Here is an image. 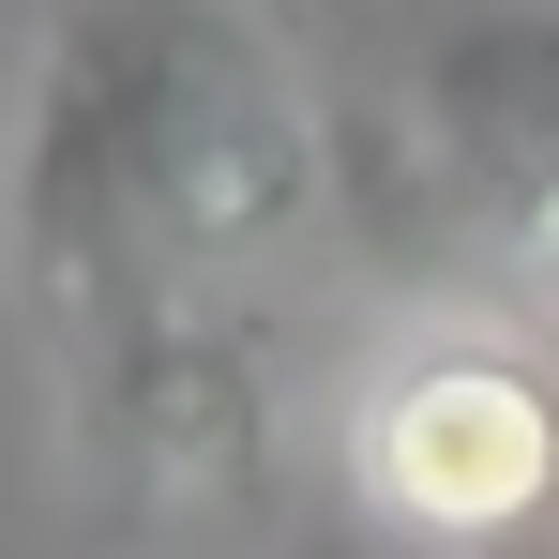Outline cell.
I'll return each instance as SVG.
<instances>
[{
  "mask_svg": "<svg viewBox=\"0 0 559 559\" xmlns=\"http://www.w3.org/2000/svg\"><path fill=\"white\" fill-rule=\"evenodd\" d=\"M152 167H167L182 273L242 258V242H287L318 212V121L227 0H167V31H152Z\"/></svg>",
  "mask_w": 559,
  "mask_h": 559,
  "instance_id": "cell-3",
  "label": "cell"
},
{
  "mask_svg": "<svg viewBox=\"0 0 559 559\" xmlns=\"http://www.w3.org/2000/svg\"><path fill=\"white\" fill-rule=\"evenodd\" d=\"M424 152L559 287V15H468V31H439V61H424Z\"/></svg>",
  "mask_w": 559,
  "mask_h": 559,
  "instance_id": "cell-5",
  "label": "cell"
},
{
  "mask_svg": "<svg viewBox=\"0 0 559 559\" xmlns=\"http://www.w3.org/2000/svg\"><path fill=\"white\" fill-rule=\"evenodd\" d=\"M152 31H167V0H76L31 61L0 242H15V287L61 318V348H106L121 318L182 302L167 167H152Z\"/></svg>",
  "mask_w": 559,
  "mask_h": 559,
  "instance_id": "cell-1",
  "label": "cell"
},
{
  "mask_svg": "<svg viewBox=\"0 0 559 559\" xmlns=\"http://www.w3.org/2000/svg\"><path fill=\"white\" fill-rule=\"evenodd\" d=\"M76 378H92L106 468L136 499H258L273 484V364H258V333H227L197 302H152L106 348H76Z\"/></svg>",
  "mask_w": 559,
  "mask_h": 559,
  "instance_id": "cell-4",
  "label": "cell"
},
{
  "mask_svg": "<svg viewBox=\"0 0 559 559\" xmlns=\"http://www.w3.org/2000/svg\"><path fill=\"white\" fill-rule=\"evenodd\" d=\"M348 468H364V499L393 530L499 559L514 530L559 514V364L499 318H439L364 378Z\"/></svg>",
  "mask_w": 559,
  "mask_h": 559,
  "instance_id": "cell-2",
  "label": "cell"
}]
</instances>
